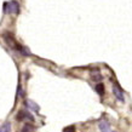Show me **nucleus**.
<instances>
[{"label":"nucleus","instance_id":"obj_8","mask_svg":"<svg viewBox=\"0 0 132 132\" xmlns=\"http://www.w3.org/2000/svg\"><path fill=\"white\" fill-rule=\"evenodd\" d=\"M10 130H11L10 124H6V125H4V126H1V127H0V131H10Z\"/></svg>","mask_w":132,"mask_h":132},{"label":"nucleus","instance_id":"obj_3","mask_svg":"<svg viewBox=\"0 0 132 132\" xmlns=\"http://www.w3.org/2000/svg\"><path fill=\"white\" fill-rule=\"evenodd\" d=\"M17 119H18V120H26V119L34 120V118H33L30 114H28L27 112H20L18 113V115H17Z\"/></svg>","mask_w":132,"mask_h":132},{"label":"nucleus","instance_id":"obj_2","mask_svg":"<svg viewBox=\"0 0 132 132\" xmlns=\"http://www.w3.org/2000/svg\"><path fill=\"white\" fill-rule=\"evenodd\" d=\"M20 6L17 1H11V3H5L4 4V12L7 13H18Z\"/></svg>","mask_w":132,"mask_h":132},{"label":"nucleus","instance_id":"obj_1","mask_svg":"<svg viewBox=\"0 0 132 132\" xmlns=\"http://www.w3.org/2000/svg\"><path fill=\"white\" fill-rule=\"evenodd\" d=\"M4 39H5V41H6V44H7L11 48H13V50H16V51L21 52V53H26V55H28V52L26 51V48H24L22 45L18 44L11 34H9V33L4 34Z\"/></svg>","mask_w":132,"mask_h":132},{"label":"nucleus","instance_id":"obj_4","mask_svg":"<svg viewBox=\"0 0 132 132\" xmlns=\"http://www.w3.org/2000/svg\"><path fill=\"white\" fill-rule=\"evenodd\" d=\"M113 92H114V96H115L119 101H121V102H124V101H125L124 95H122V92H121L120 90H119V88L116 87V86H115L114 88H113Z\"/></svg>","mask_w":132,"mask_h":132},{"label":"nucleus","instance_id":"obj_7","mask_svg":"<svg viewBox=\"0 0 132 132\" xmlns=\"http://www.w3.org/2000/svg\"><path fill=\"white\" fill-rule=\"evenodd\" d=\"M96 90H97V92L100 93V95H103V92H104V87H103V85L102 84H98L96 86Z\"/></svg>","mask_w":132,"mask_h":132},{"label":"nucleus","instance_id":"obj_6","mask_svg":"<svg viewBox=\"0 0 132 132\" xmlns=\"http://www.w3.org/2000/svg\"><path fill=\"white\" fill-rule=\"evenodd\" d=\"M27 107L30 108L32 110H35V112H39V107L36 105L35 103H33L32 101H27Z\"/></svg>","mask_w":132,"mask_h":132},{"label":"nucleus","instance_id":"obj_5","mask_svg":"<svg viewBox=\"0 0 132 132\" xmlns=\"http://www.w3.org/2000/svg\"><path fill=\"white\" fill-rule=\"evenodd\" d=\"M98 127L102 131H110V125L107 121H101L100 124H98Z\"/></svg>","mask_w":132,"mask_h":132}]
</instances>
